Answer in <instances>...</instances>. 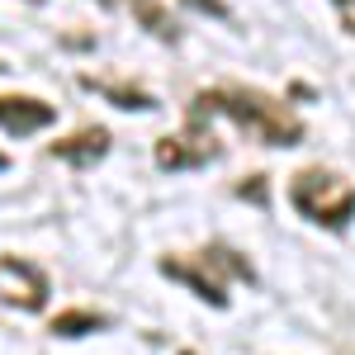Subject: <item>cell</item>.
<instances>
[{
	"instance_id": "2",
	"label": "cell",
	"mask_w": 355,
	"mask_h": 355,
	"mask_svg": "<svg viewBox=\"0 0 355 355\" xmlns=\"http://www.w3.org/2000/svg\"><path fill=\"white\" fill-rule=\"evenodd\" d=\"M289 204L299 209L303 218H313L318 227H331V232L351 227V218H355L351 180L336 175V171H327V166H308V171H299V175L289 180Z\"/></svg>"
},
{
	"instance_id": "1",
	"label": "cell",
	"mask_w": 355,
	"mask_h": 355,
	"mask_svg": "<svg viewBox=\"0 0 355 355\" xmlns=\"http://www.w3.org/2000/svg\"><path fill=\"white\" fill-rule=\"evenodd\" d=\"M190 114L199 119H232L237 128L256 137V142H266V147H299L303 142V119L289 105H279L275 95L266 90H251V85H214V90H199L190 100Z\"/></svg>"
},
{
	"instance_id": "10",
	"label": "cell",
	"mask_w": 355,
	"mask_h": 355,
	"mask_svg": "<svg viewBox=\"0 0 355 355\" xmlns=\"http://www.w3.org/2000/svg\"><path fill=\"white\" fill-rule=\"evenodd\" d=\"M185 5H199V10H209V15H227L218 0H185Z\"/></svg>"
},
{
	"instance_id": "4",
	"label": "cell",
	"mask_w": 355,
	"mask_h": 355,
	"mask_svg": "<svg viewBox=\"0 0 355 355\" xmlns=\"http://www.w3.org/2000/svg\"><path fill=\"white\" fill-rule=\"evenodd\" d=\"M218 137L209 133V119H199L190 114V123L180 128V133H171L157 142V166L162 171H199V166H209L218 157Z\"/></svg>"
},
{
	"instance_id": "6",
	"label": "cell",
	"mask_w": 355,
	"mask_h": 355,
	"mask_svg": "<svg viewBox=\"0 0 355 355\" xmlns=\"http://www.w3.org/2000/svg\"><path fill=\"white\" fill-rule=\"evenodd\" d=\"M53 157H62V162H71V166H95L100 157H110V128L90 123V128H76V133L57 137Z\"/></svg>"
},
{
	"instance_id": "7",
	"label": "cell",
	"mask_w": 355,
	"mask_h": 355,
	"mask_svg": "<svg viewBox=\"0 0 355 355\" xmlns=\"http://www.w3.org/2000/svg\"><path fill=\"white\" fill-rule=\"evenodd\" d=\"M105 327H110V318H105V313H81V308L57 313V318H53L57 336H90V331H105Z\"/></svg>"
},
{
	"instance_id": "3",
	"label": "cell",
	"mask_w": 355,
	"mask_h": 355,
	"mask_svg": "<svg viewBox=\"0 0 355 355\" xmlns=\"http://www.w3.org/2000/svg\"><path fill=\"white\" fill-rule=\"evenodd\" d=\"M162 270L171 275V279H180V284H190L209 308H227V284H223L227 275L251 279V266H246L237 251H223V246H209V251L194 256V261H175V256H166Z\"/></svg>"
},
{
	"instance_id": "9",
	"label": "cell",
	"mask_w": 355,
	"mask_h": 355,
	"mask_svg": "<svg viewBox=\"0 0 355 355\" xmlns=\"http://www.w3.org/2000/svg\"><path fill=\"white\" fill-rule=\"evenodd\" d=\"M336 5V15H341V28L355 38V0H331Z\"/></svg>"
},
{
	"instance_id": "11",
	"label": "cell",
	"mask_w": 355,
	"mask_h": 355,
	"mask_svg": "<svg viewBox=\"0 0 355 355\" xmlns=\"http://www.w3.org/2000/svg\"><path fill=\"white\" fill-rule=\"evenodd\" d=\"M180 355H190V351H180Z\"/></svg>"
},
{
	"instance_id": "8",
	"label": "cell",
	"mask_w": 355,
	"mask_h": 355,
	"mask_svg": "<svg viewBox=\"0 0 355 355\" xmlns=\"http://www.w3.org/2000/svg\"><path fill=\"white\" fill-rule=\"evenodd\" d=\"M90 90H100V95H110L119 100L123 110H152V95H142V90H128V85H100V81H85Z\"/></svg>"
},
{
	"instance_id": "5",
	"label": "cell",
	"mask_w": 355,
	"mask_h": 355,
	"mask_svg": "<svg viewBox=\"0 0 355 355\" xmlns=\"http://www.w3.org/2000/svg\"><path fill=\"white\" fill-rule=\"evenodd\" d=\"M57 119V110L48 100H33V95H0V128L15 137H28L38 128H48Z\"/></svg>"
}]
</instances>
